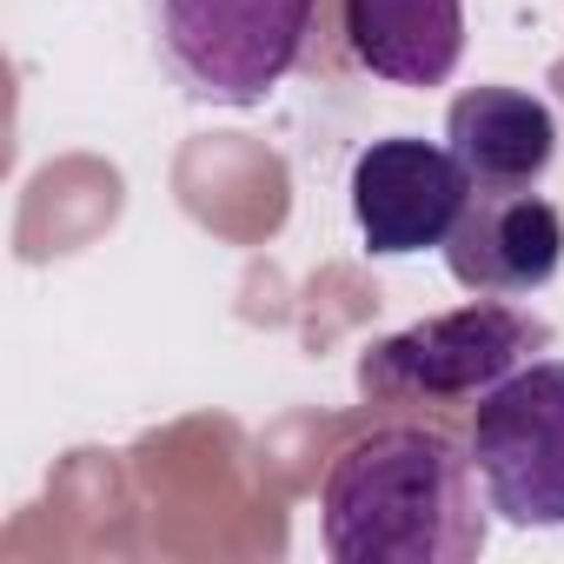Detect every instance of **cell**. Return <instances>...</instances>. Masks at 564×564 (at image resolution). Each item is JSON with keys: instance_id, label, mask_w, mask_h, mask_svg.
I'll return each mask as SVG.
<instances>
[{"instance_id": "obj_1", "label": "cell", "mask_w": 564, "mask_h": 564, "mask_svg": "<svg viewBox=\"0 0 564 564\" xmlns=\"http://www.w3.org/2000/svg\"><path fill=\"white\" fill-rule=\"evenodd\" d=\"M319 538L339 564H471L485 551L471 452L445 425H372L326 465Z\"/></svg>"}, {"instance_id": "obj_2", "label": "cell", "mask_w": 564, "mask_h": 564, "mask_svg": "<svg viewBox=\"0 0 564 564\" xmlns=\"http://www.w3.org/2000/svg\"><path fill=\"white\" fill-rule=\"evenodd\" d=\"M326 21V0H147L166 80L193 107L246 113L286 87Z\"/></svg>"}, {"instance_id": "obj_3", "label": "cell", "mask_w": 564, "mask_h": 564, "mask_svg": "<svg viewBox=\"0 0 564 564\" xmlns=\"http://www.w3.org/2000/svg\"><path fill=\"white\" fill-rule=\"evenodd\" d=\"M551 346V326L518 300H471L432 313L359 359V392L386 405H478L498 379L531 366Z\"/></svg>"}, {"instance_id": "obj_4", "label": "cell", "mask_w": 564, "mask_h": 564, "mask_svg": "<svg viewBox=\"0 0 564 564\" xmlns=\"http://www.w3.org/2000/svg\"><path fill=\"white\" fill-rule=\"evenodd\" d=\"M485 505L524 531H564V359H531L498 379L465 425Z\"/></svg>"}, {"instance_id": "obj_5", "label": "cell", "mask_w": 564, "mask_h": 564, "mask_svg": "<svg viewBox=\"0 0 564 564\" xmlns=\"http://www.w3.org/2000/svg\"><path fill=\"white\" fill-rule=\"evenodd\" d=\"M346 193H352L359 239L379 259H412V252H445V239L465 219L478 186L452 147L419 140V133H392L352 160Z\"/></svg>"}, {"instance_id": "obj_6", "label": "cell", "mask_w": 564, "mask_h": 564, "mask_svg": "<svg viewBox=\"0 0 564 564\" xmlns=\"http://www.w3.org/2000/svg\"><path fill=\"white\" fill-rule=\"evenodd\" d=\"M564 265V213L531 186H478L445 239V272L471 300H531Z\"/></svg>"}, {"instance_id": "obj_7", "label": "cell", "mask_w": 564, "mask_h": 564, "mask_svg": "<svg viewBox=\"0 0 564 564\" xmlns=\"http://www.w3.org/2000/svg\"><path fill=\"white\" fill-rule=\"evenodd\" d=\"M352 61L386 87H445L465 61V0H339Z\"/></svg>"}, {"instance_id": "obj_8", "label": "cell", "mask_w": 564, "mask_h": 564, "mask_svg": "<svg viewBox=\"0 0 564 564\" xmlns=\"http://www.w3.org/2000/svg\"><path fill=\"white\" fill-rule=\"evenodd\" d=\"M445 147L471 186H538L557 160V113L524 87H465L445 113Z\"/></svg>"}]
</instances>
